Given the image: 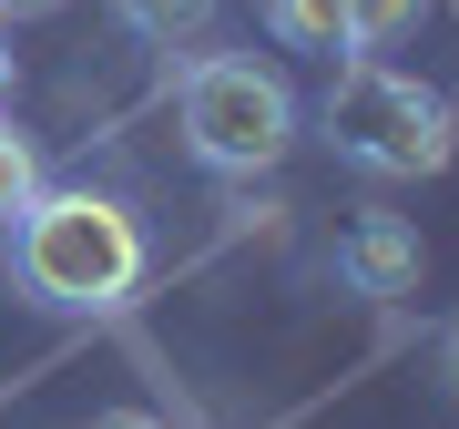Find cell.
<instances>
[{
	"label": "cell",
	"mask_w": 459,
	"mask_h": 429,
	"mask_svg": "<svg viewBox=\"0 0 459 429\" xmlns=\"http://www.w3.org/2000/svg\"><path fill=\"white\" fill-rule=\"evenodd\" d=\"M41 11H62V0H0V21H41Z\"/></svg>",
	"instance_id": "10"
},
{
	"label": "cell",
	"mask_w": 459,
	"mask_h": 429,
	"mask_svg": "<svg viewBox=\"0 0 459 429\" xmlns=\"http://www.w3.org/2000/svg\"><path fill=\"white\" fill-rule=\"evenodd\" d=\"M419 266H429V256H419V235H409V225H358V235L337 246V276L358 286V297H409Z\"/></svg>",
	"instance_id": "4"
},
{
	"label": "cell",
	"mask_w": 459,
	"mask_h": 429,
	"mask_svg": "<svg viewBox=\"0 0 459 429\" xmlns=\"http://www.w3.org/2000/svg\"><path fill=\"white\" fill-rule=\"evenodd\" d=\"M439 358H449V379H459V317H449V337H439Z\"/></svg>",
	"instance_id": "11"
},
{
	"label": "cell",
	"mask_w": 459,
	"mask_h": 429,
	"mask_svg": "<svg viewBox=\"0 0 459 429\" xmlns=\"http://www.w3.org/2000/svg\"><path fill=\"white\" fill-rule=\"evenodd\" d=\"M296 83L255 51H204L184 72V153L204 174H265L296 153Z\"/></svg>",
	"instance_id": "3"
},
{
	"label": "cell",
	"mask_w": 459,
	"mask_h": 429,
	"mask_svg": "<svg viewBox=\"0 0 459 429\" xmlns=\"http://www.w3.org/2000/svg\"><path fill=\"white\" fill-rule=\"evenodd\" d=\"M143 225L113 205V195H92V184H72V195H51L41 184V205L11 225V286L31 307L51 317H102V307H123L133 286H143Z\"/></svg>",
	"instance_id": "1"
},
{
	"label": "cell",
	"mask_w": 459,
	"mask_h": 429,
	"mask_svg": "<svg viewBox=\"0 0 459 429\" xmlns=\"http://www.w3.org/2000/svg\"><path fill=\"white\" fill-rule=\"evenodd\" d=\"M265 31L296 51H358V0H265Z\"/></svg>",
	"instance_id": "5"
},
{
	"label": "cell",
	"mask_w": 459,
	"mask_h": 429,
	"mask_svg": "<svg viewBox=\"0 0 459 429\" xmlns=\"http://www.w3.org/2000/svg\"><path fill=\"white\" fill-rule=\"evenodd\" d=\"M113 21L133 41H195L204 21H214V0H113Z\"/></svg>",
	"instance_id": "6"
},
{
	"label": "cell",
	"mask_w": 459,
	"mask_h": 429,
	"mask_svg": "<svg viewBox=\"0 0 459 429\" xmlns=\"http://www.w3.org/2000/svg\"><path fill=\"white\" fill-rule=\"evenodd\" d=\"M0 123H11V51H0Z\"/></svg>",
	"instance_id": "12"
},
{
	"label": "cell",
	"mask_w": 459,
	"mask_h": 429,
	"mask_svg": "<svg viewBox=\"0 0 459 429\" xmlns=\"http://www.w3.org/2000/svg\"><path fill=\"white\" fill-rule=\"evenodd\" d=\"M92 429H164V419H153V409H102Z\"/></svg>",
	"instance_id": "9"
},
{
	"label": "cell",
	"mask_w": 459,
	"mask_h": 429,
	"mask_svg": "<svg viewBox=\"0 0 459 429\" xmlns=\"http://www.w3.org/2000/svg\"><path fill=\"white\" fill-rule=\"evenodd\" d=\"M316 123H327V144H337L358 174H388V184L439 174L449 144H459V102H449L439 83H419V72L377 62V51H347V62H337Z\"/></svg>",
	"instance_id": "2"
},
{
	"label": "cell",
	"mask_w": 459,
	"mask_h": 429,
	"mask_svg": "<svg viewBox=\"0 0 459 429\" xmlns=\"http://www.w3.org/2000/svg\"><path fill=\"white\" fill-rule=\"evenodd\" d=\"M31 205H41V153L21 144L11 123H0V225H21Z\"/></svg>",
	"instance_id": "7"
},
{
	"label": "cell",
	"mask_w": 459,
	"mask_h": 429,
	"mask_svg": "<svg viewBox=\"0 0 459 429\" xmlns=\"http://www.w3.org/2000/svg\"><path fill=\"white\" fill-rule=\"evenodd\" d=\"M409 21H419V0H358V51H388Z\"/></svg>",
	"instance_id": "8"
}]
</instances>
